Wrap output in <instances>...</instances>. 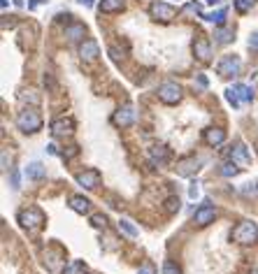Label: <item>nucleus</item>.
<instances>
[{
	"label": "nucleus",
	"mask_w": 258,
	"mask_h": 274,
	"mask_svg": "<svg viewBox=\"0 0 258 274\" xmlns=\"http://www.w3.org/2000/svg\"><path fill=\"white\" fill-rule=\"evenodd\" d=\"M16 221H19V225L24 230H28V233H40L47 223V216L40 207H28L16 214Z\"/></svg>",
	"instance_id": "1"
},
{
	"label": "nucleus",
	"mask_w": 258,
	"mask_h": 274,
	"mask_svg": "<svg viewBox=\"0 0 258 274\" xmlns=\"http://www.w3.org/2000/svg\"><path fill=\"white\" fill-rule=\"evenodd\" d=\"M230 239L240 246H251V244L258 242V225L253 221H240L230 233Z\"/></svg>",
	"instance_id": "2"
},
{
	"label": "nucleus",
	"mask_w": 258,
	"mask_h": 274,
	"mask_svg": "<svg viewBox=\"0 0 258 274\" xmlns=\"http://www.w3.org/2000/svg\"><path fill=\"white\" fill-rule=\"evenodd\" d=\"M42 114L37 112V107H26L24 112H19V117H16V128H19L21 132H37L42 130Z\"/></svg>",
	"instance_id": "3"
},
{
	"label": "nucleus",
	"mask_w": 258,
	"mask_h": 274,
	"mask_svg": "<svg viewBox=\"0 0 258 274\" xmlns=\"http://www.w3.org/2000/svg\"><path fill=\"white\" fill-rule=\"evenodd\" d=\"M240 70H242V61H240V56H235V54H228V56H223L221 61L217 63V75L223 77V79L240 75Z\"/></svg>",
	"instance_id": "4"
},
{
	"label": "nucleus",
	"mask_w": 258,
	"mask_h": 274,
	"mask_svg": "<svg viewBox=\"0 0 258 274\" xmlns=\"http://www.w3.org/2000/svg\"><path fill=\"white\" fill-rule=\"evenodd\" d=\"M182 86L179 84H175V81H165V84H161L158 86V100L165 102V105H177V102H182Z\"/></svg>",
	"instance_id": "5"
},
{
	"label": "nucleus",
	"mask_w": 258,
	"mask_h": 274,
	"mask_svg": "<svg viewBox=\"0 0 258 274\" xmlns=\"http://www.w3.org/2000/svg\"><path fill=\"white\" fill-rule=\"evenodd\" d=\"M214 218H217V207H212L209 200H205L203 207H198L196 212H193V223H196L198 228H207L209 223H214Z\"/></svg>",
	"instance_id": "6"
},
{
	"label": "nucleus",
	"mask_w": 258,
	"mask_h": 274,
	"mask_svg": "<svg viewBox=\"0 0 258 274\" xmlns=\"http://www.w3.org/2000/svg\"><path fill=\"white\" fill-rule=\"evenodd\" d=\"M149 14H152L156 21H163V24H167V21L175 19L177 10H175L172 5H167V3H161V0H154L152 7H149Z\"/></svg>",
	"instance_id": "7"
},
{
	"label": "nucleus",
	"mask_w": 258,
	"mask_h": 274,
	"mask_svg": "<svg viewBox=\"0 0 258 274\" xmlns=\"http://www.w3.org/2000/svg\"><path fill=\"white\" fill-rule=\"evenodd\" d=\"M112 123L119 128H128L135 123V107L131 105V102H126L123 107H119L117 112H114V117H112Z\"/></svg>",
	"instance_id": "8"
},
{
	"label": "nucleus",
	"mask_w": 258,
	"mask_h": 274,
	"mask_svg": "<svg viewBox=\"0 0 258 274\" xmlns=\"http://www.w3.org/2000/svg\"><path fill=\"white\" fill-rule=\"evenodd\" d=\"M191 49H193V56H196L200 63H209V61H212V44H209L207 37L198 35L196 40H193Z\"/></svg>",
	"instance_id": "9"
},
{
	"label": "nucleus",
	"mask_w": 258,
	"mask_h": 274,
	"mask_svg": "<svg viewBox=\"0 0 258 274\" xmlns=\"http://www.w3.org/2000/svg\"><path fill=\"white\" fill-rule=\"evenodd\" d=\"M100 181H102V174L98 172L96 168L84 170V172L77 174V184H79V186H84L86 191H96V188L100 186Z\"/></svg>",
	"instance_id": "10"
},
{
	"label": "nucleus",
	"mask_w": 258,
	"mask_h": 274,
	"mask_svg": "<svg viewBox=\"0 0 258 274\" xmlns=\"http://www.w3.org/2000/svg\"><path fill=\"white\" fill-rule=\"evenodd\" d=\"M75 132V121L70 117H58L51 121V135L54 137H70Z\"/></svg>",
	"instance_id": "11"
},
{
	"label": "nucleus",
	"mask_w": 258,
	"mask_h": 274,
	"mask_svg": "<svg viewBox=\"0 0 258 274\" xmlns=\"http://www.w3.org/2000/svg\"><path fill=\"white\" fill-rule=\"evenodd\" d=\"M200 165H203V161L196 156L182 158V161H177V174L179 177H193V174L200 170Z\"/></svg>",
	"instance_id": "12"
},
{
	"label": "nucleus",
	"mask_w": 258,
	"mask_h": 274,
	"mask_svg": "<svg viewBox=\"0 0 258 274\" xmlns=\"http://www.w3.org/2000/svg\"><path fill=\"white\" fill-rule=\"evenodd\" d=\"M98 56H100V47H98L96 40H84L79 44V58H81V61L93 63Z\"/></svg>",
	"instance_id": "13"
},
{
	"label": "nucleus",
	"mask_w": 258,
	"mask_h": 274,
	"mask_svg": "<svg viewBox=\"0 0 258 274\" xmlns=\"http://www.w3.org/2000/svg\"><path fill=\"white\" fill-rule=\"evenodd\" d=\"M203 140L207 147H221L223 142H226V130L223 128H207V130L203 132Z\"/></svg>",
	"instance_id": "14"
},
{
	"label": "nucleus",
	"mask_w": 258,
	"mask_h": 274,
	"mask_svg": "<svg viewBox=\"0 0 258 274\" xmlns=\"http://www.w3.org/2000/svg\"><path fill=\"white\" fill-rule=\"evenodd\" d=\"M66 37L70 42H84L86 37V26L79 24V21H72V24L66 26Z\"/></svg>",
	"instance_id": "15"
},
{
	"label": "nucleus",
	"mask_w": 258,
	"mask_h": 274,
	"mask_svg": "<svg viewBox=\"0 0 258 274\" xmlns=\"http://www.w3.org/2000/svg\"><path fill=\"white\" fill-rule=\"evenodd\" d=\"M68 207L75 214H81V216H84V214L91 212V200L84 198V195H72V198L68 200Z\"/></svg>",
	"instance_id": "16"
},
{
	"label": "nucleus",
	"mask_w": 258,
	"mask_h": 274,
	"mask_svg": "<svg viewBox=\"0 0 258 274\" xmlns=\"http://www.w3.org/2000/svg\"><path fill=\"white\" fill-rule=\"evenodd\" d=\"M149 156H152V163H158V165H165V163L170 161L172 151L165 147V144H154V147L149 149Z\"/></svg>",
	"instance_id": "17"
},
{
	"label": "nucleus",
	"mask_w": 258,
	"mask_h": 274,
	"mask_svg": "<svg viewBox=\"0 0 258 274\" xmlns=\"http://www.w3.org/2000/svg\"><path fill=\"white\" fill-rule=\"evenodd\" d=\"M100 12L102 14H114V12H121L126 7V0H100Z\"/></svg>",
	"instance_id": "18"
},
{
	"label": "nucleus",
	"mask_w": 258,
	"mask_h": 274,
	"mask_svg": "<svg viewBox=\"0 0 258 274\" xmlns=\"http://www.w3.org/2000/svg\"><path fill=\"white\" fill-rule=\"evenodd\" d=\"M26 177L33 179V181H37V179H45L47 177V168L42 165V163H31V165L26 168Z\"/></svg>",
	"instance_id": "19"
},
{
	"label": "nucleus",
	"mask_w": 258,
	"mask_h": 274,
	"mask_svg": "<svg viewBox=\"0 0 258 274\" xmlns=\"http://www.w3.org/2000/svg\"><path fill=\"white\" fill-rule=\"evenodd\" d=\"M233 88H235V93L240 96V100L242 102H253V88L249 86V84H233Z\"/></svg>",
	"instance_id": "20"
},
{
	"label": "nucleus",
	"mask_w": 258,
	"mask_h": 274,
	"mask_svg": "<svg viewBox=\"0 0 258 274\" xmlns=\"http://www.w3.org/2000/svg\"><path fill=\"white\" fill-rule=\"evenodd\" d=\"M214 40H217V44H228V42H233L235 40V33L230 31V28H217L214 31Z\"/></svg>",
	"instance_id": "21"
},
{
	"label": "nucleus",
	"mask_w": 258,
	"mask_h": 274,
	"mask_svg": "<svg viewBox=\"0 0 258 274\" xmlns=\"http://www.w3.org/2000/svg\"><path fill=\"white\" fill-rule=\"evenodd\" d=\"M230 161L235 163H249L251 158H249L247 149H244V144H235L233 149H230Z\"/></svg>",
	"instance_id": "22"
},
{
	"label": "nucleus",
	"mask_w": 258,
	"mask_h": 274,
	"mask_svg": "<svg viewBox=\"0 0 258 274\" xmlns=\"http://www.w3.org/2000/svg\"><path fill=\"white\" fill-rule=\"evenodd\" d=\"M86 272V263L84 260H68L63 274H84Z\"/></svg>",
	"instance_id": "23"
},
{
	"label": "nucleus",
	"mask_w": 258,
	"mask_h": 274,
	"mask_svg": "<svg viewBox=\"0 0 258 274\" xmlns=\"http://www.w3.org/2000/svg\"><path fill=\"white\" fill-rule=\"evenodd\" d=\"M119 230H121V233L126 235V237H131V239H135L137 235H140V230H137L135 225H133L131 221H128V218H119Z\"/></svg>",
	"instance_id": "24"
},
{
	"label": "nucleus",
	"mask_w": 258,
	"mask_h": 274,
	"mask_svg": "<svg viewBox=\"0 0 258 274\" xmlns=\"http://www.w3.org/2000/svg\"><path fill=\"white\" fill-rule=\"evenodd\" d=\"M19 100L21 102H31V107H37V105H40V93L33 91V88H28V91H21L19 93Z\"/></svg>",
	"instance_id": "25"
},
{
	"label": "nucleus",
	"mask_w": 258,
	"mask_h": 274,
	"mask_svg": "<svg viewBox=\"0 0 258 274\" xmlns=\"http://www.w3.org/2000/svg\"><path fill=\"white\" fill-rule=\"evenodd\" d=\"M179 209H182V200H179L177 195H170V198L165 200V212L167 214H177Z\"/></svg>",
	"instance_id": "26"
},
{
	"label": "nucleus",
	"mask_w": 258,
	"mask_h": 274,
	"mask_svg": "<svg viewBox=\"0 0 258 274\" xmlns=\"http://www.w3.org/2000/svg\"><path fill=\"white\" fill-rule=\"evenodd\" d=\"M221 174H223V177H238V174H240L238 163H235V161H228V163H223Z\"/></svg>",
	"instance_id": "27"
},
{
	"label": "nucleus",
	"mask_w": 258,
	"mask_h": 274,
	"mask_svg": "<svg viewBox=\"0 0 258 274\" xmlns=\"http://www.w3.org/2000/svg\"><path fill=\"white\" fill-rule=\"evenodd\" d=\"M226 14H228L226 10H217V12H212V14H205V19L212 21V24H217V26H223L226 24Z\"/></svg>",
	"instance_id": "28"
},
{
	"label": "nucleus",
	"mask_w": 258,
	"mask_h": 274,
	"mask_svg": "<svg viewBox=\"0 0 258 274\" xmlns=\"http://www.w3.org/2000/svg\"><path fill=\"white\" fill-rule=\"evenodd\" d=\"M163 274H182V267L175 260H165L163 263Z\"/></svg>",
	"instance_id": "29"
},
{
	"label": "nucleus",
	"mask_w": 258,
	"mask_h": 274,
	"mask_svg": "<svg viewBox=\"0 0 258 274\" xmlns=\"http://www.w3.org/2000/svg\"><path fill=\"white\" fill-rule=\"evenodd\" d=\"M91 225H93V228H98V230L107 228V216H105V214H93V216H91Z\"/></svg>",
	"instance_id": "30"
},
{
	"label": "nucleus",
	"mask_w": 258,
	"mask_h": 274,
	"mask_svg": "<svg viewBox=\"0 0 258 274\" xmlns=\"http://www.w3.org/2000/svg\"><path fill=\"white\" fill-rule=\"evenodd\" d=\"M226 100L230 102V105H233V107H240V105H242V100H240V96H238V93H235V88H233V86H230V88H226Z\"/></svg>",
	"instance_id": "31"
},
{
	"label": "nucleus",
	"mask_w": 258,
	"mask_h": 274,
	"mask_svg": "<svg viewBox=\"0 0 258 274\" xmlns=\"http://www.w3.org/2000/svg\"><path fill=\"white\" fill-rule=\"evenodd\" d=\"M75 156H79V147L77 144H72V147H68V149H63V153H61V158L63 161H72Z\"/></svg>",
	"instance_id": "32"
},
{
	"label": "nucleus",
	"mask_w": 258,
	"mask_h": 274,
	"mask_svg": "<svg viewBox=\"0 0 258 274\" xmlns=\"http://www.w3.org/2000/svg\"><path fill=\"white\" fill-rule=\"evenodd\" d=\"M253 5V0H235V10L240 12V14H244V12H249Z\"/></svg>",
	"instance_id": "33"
},
{
	"label": "nucleus",
	"mask_w": 258,
	"mask_h": 274,
	"mask_svg": "<svg viewBox=\"0 0 258 274\" xmlns=\"http://www.w3.org/2000/svg\"><path fill=\"white\" fill-rule=\"evenodd\" d=\"M249 49L253 51V54H258V33H251V37H249Z\"/></svg>",
	"instance_id": "34"
},
{
	"label": "nucleus",
	"mask_w": 258,
	"mask_h": 274,
	"mask_svg": "<svg viewBox=\"0 0 258 274\" xmlns=\"http://www.w3.org/2000/svg\"><path fill=\"white\" fill-rule=\"evenodd\" d=\"M137 274H156V267H154V263H149V260H147V263L140 267V272H137Z\"/></svg>",
	"instance_id": "35"
},
{
	"label": "nucleus",
	"mask_w": 258,
	"mask_h": 274,
	"mask_svg": "<svg viewBox=\"0 0 258 274\" xmlns=\"http://www.w3.org/2000/svg\"><path fill=\"white\" fill-rule=\"evenodd\" d=\"M256 191H258V181L244 184V188H242V193H244V195H249V193H256Z\"/></svg>",
	"instance_id": "36"
},
{
	"label": "nucleus",
	"mask_w": 258,
	"mask_h": 274,
	"mask_svg": "<svg viewBox=\"0 0 258 274\" xmlns=\"http://www.w3.org/2000/svg\"><path fill=\"white\" fill-rule=\"evenodd\" d=\"M184 12H196V14H203V10H200V5H198V3H188V5L184 7Z\"/></svg>",
	"instance_id": "37"
},
{
	"label": "nucleus",
	"mask_w": 258,
	"mask_h": 274,
	"mask_svg": "<svg viewBox=\"0 0 258 274\" xmlns=\"http://www.w3.org/2000/svg\"><path fill=\"white\" fill-rule=\"evenodd\" d=\"M12 188H19V172L12 170Z\"/></svg>",
	"instance_id": "38"
},
{
	"label": "nucleus",
	"mask_w": 258,
	"mask_h": 274,
	"mask_svg": "<svg viewBox=\"0 0 258 274\" xmlns=\"http://www.w3.org/2000/svg\"><path fill=\"white\" fill-rule=\"evenodd\" d=\"M188 195H191V198H193V200H196V198H198V184H193V186H191V188H188Z\"/></svg>",
	"instance_id": "39"
},
{
	"label": "nucleus",
	"mask_w": 258,
	"mask_h": 274,
	"mask_svg": "<svg viewBox=\"0 0 258 274\" xmlns=\"http://www.w3.org/2000/svg\"><path fill=\"white\" fill-rule=\"evenodd\" d=\"M110 54H112V58H114V61H119V58H121V54H119V49H114V47H112V49H110Z\"/></svg>",
	"instance_id": "40"
},
{
	"label": "nucleus",
	"mask_w": 258,
	"mask_h": 274,
	"mask_svg": "<svg viewBox=\"0 0 258 274\" xmlns=\"http://www.w3.org/2000/svg\"><path fill=\"white\" fill-rule=\"evenodd\" d=\"M3 170H10V163H7V153L3 151Z\"/></svg>",
	"instance_id": "41"
},
{
	"label": "nucleus",
	"mask_w": 258,
	"mask_h": 274,
	"mask_svg": "<svg viewBox=\"0 0 258 274\" xmlns=\"http://www.w3.org/2000/svg\"><path fill=\"white\" fill-rule=\"evenodd\" d=\"M198 84H200V86H207V77L200 75V77H198Z\"/></svg>",
	"instance_id": "42"
},
{
	"label": "nucleus",
	"mask_w": 258,
	"mask_h": 274,
	"mask_svg": "<svg viewBox=\"0 0 258 274\" xmlns=\"http://www.w3.org/2000/svg\"><path fill=\"white\" fill-rule=\"evenodd\" d=\"M79 5H84V7H93V0H77Z\"/></svg>",
	"instance_id": "43"
},
{
	"label": "nucleus",
	"mask_w": 258,
	"mask_h": 274,
	"mask_svg": "<svg viewBox=\"0 0 258 274\" xmlns=\"http://www.w3.org/2000/svg\"><path fill=\"white\" fill-rule=\"evenodd\" d=\"M47 151H49L51 156H56V153H58V151H56V147H54V144H49V147H47Z\"/></svg>",
	"instance_id": "44"
},
{
	"label": "nucleus",
	"mask_w": 258,
	"mask_h": 274,
	"mask_svg": "<svg viewBox=\"0 0 258 274\" xmlns=\"http://www.w3.org/2000/svg\"><path fill=\"white\" fill-rule=\"evenodd\" d=\"M40 3H45V0H33V3H31V5H28V7H31V10H33V7H37V5H40Z\"/></svg>",
	"instance_id": "45"
},
{
	"label": "nucleus",
	"mask_w": 258,
	"mask_h": 274,
	"mask_svg": "<svg viewBox=\"0 0 258 274\" xmlns=\"http://www.w3.org/2000/svg\"><path fill=\"white\" fill-rule=\"evenodd\" d=\"M209 5H217V3H221V0H207Z\"/></svg>",
	"instance_id": "46"
},
{
	"label": "nucleus",
	"mask_w": 258,
	"mask_h": 274,
	"mask_svg": "<svg viewBox=\"0 0 258 274\" xmlns=\"http://www.w3.org/2000/svg\"><path fill=\"white\" fill-rule=\"evenodd\" d=\"M7 5H10V0H3V10H5Z\"/></svg>",
	"instance_id": "47"
}]
</instances>
